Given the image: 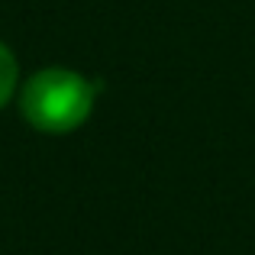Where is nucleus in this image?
<instances>
[{
	"label": "nucleus",
	"mask_w": 255,
	"mask_h": 255,
	"mask_svg": "<svg viewBox=\"0 0 255 255\" xmlns=\"http://www.w3.org/2000/svg\"><path fill=\"white\" fill-rule=\"evenodd\" d=\"M97 84L71 68H42L19 87V110L39 132H71L91 117Z\"/></svg>",
	"instance_id": "obj_1"
},
{
	"label": "nucleus",
	"mask_w": 255,
	"mask_h": 255,
	"mask_svg": "<svg viewBox=\"0 0 255 255\" xmlns=\"http://www.w3.org/2000/svg\"><path fill=\"white\" fill-rule=\"evenodd\" d=\"M16 84H19V65H16V55L0 42V110L13 100L16 94Z\"/></svg>",
	"instance_id": "obj_2"
}]
</instances>
